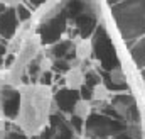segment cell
Segmentation results:
<instances>
[{
  "label": "cell",
  "mask_w": 145,
  "mask_h": 139,
  "mask_svg": "<svg viewBox=\"0 0 145 139\" xmlns=\"http://www.w3.org/2000/svg\"><path fill=\"white\" fill-rule=\"evenodd\" d=\"M20 112L15 119L17 126L29 136L39 134L51 120V115L56 109L54 93L51 87L40 83H27L20 85Z\"/></svg>",
  "instance_id": "obj_1"
},
{
  "label": "cell",
  "mask_w": 145,
  "mask_h": 139,
  "mask_svg": "<svg viewBox=\"0 0 145 139\" xmlns=\"http://www.w3.org/2000/svg\"><path fill=\"white\" fill-rule=\"evenodd\" d=\"M111 17L128 48L145 36V0H121L111 5Z\"/></svg>",
  "instance_id": "obj_2"
},
{
  "label": "cell",
  "mask_w": 145,
  "mask_h": 139,
  "mask_svg": "<svg viewBox=\"0 0 145 139\" xmlns=\"http://www.w3.org/2000/svg\"><path fill=\"white\" fill-rule=\"evenodd\" d=\"M40 46H42V42H40V37H39L37 32H32V34L25 39V42L22 44V48L19 49V53L15 56L14 66L5 71V76H7L8 85L17 87V88L22 85L24 78L27 76L29 65L34 61V58L40 53Z\"/></svg>",
  "instance_id": "obj_3"
},
{
  "label": "cell",
  "mask_w": 145,
  "mask_h": 139,
  "mask_svg": "<svg viewBox=\"0 0 145 139\" xmlns=\"http://www.w3.org/2000/svg\"><path fill=\"white\" fill-rule=\"evenodd\" d=\"M127 124L118 119L108 115L105 112H93L84 124V132L83 139H110L123 131H127Z\"/></svg>",
  "instance_id": "obj_4"
},
{
  "label": "cell",
  "mask_w": 145,
  "mask_h": 139,
  "mask_svg": "<svg viewBox=\"0 0 145 139\" xmlns=\"http://www.w3.org/2000/svg\"><path fill=\"white\" fill-rule=\"evenodd\" d=\"M91 39H93V56H95V61L100 65V68L105 71L120 68V60H118L115 44L110 37L105 24H100L96 27Z\"/></svg>",
  "instance_id": "obj_5"
},
{
  "label": "cell",
  "mask_w": 145,
  "mask_h": 139,
  "mask_svg": "<svg viewBox=\"0 0 145 139\" xmlns=\"http://www.w3.org/2000/svg\"><path fill=\"white\" fill-rule=\"evenodd\" d=\"M68 26H69V19L68 15L64 14L63 10V5L59 9V12L42 22H39L36 32L40 37V42L42 46H52L56 44L57 41H61V36L68 31Z\"/></svg>",
  "instance_id": "obj_6"
},
{
  "label": "cell",
  "mask_w": 145,
  "mask_h": 139,
  "mask_svg": "<svg viewBox=\"0 0 145 139\" xmlns=\"http://www.w3.org/2000/svg\"><path fill=\"white\" fill-rule=\"evenodd\" d=\"M110 105L116 112V115L127 124V126H140L142 115L137 107V100L130 92H120L111 97Z\"/></svg>",
  "instance_id": "obj_7"
},
{
  "label": "cell",
  "mask_w": 145,
  "mask_h": 139,
  "mask_svg": "<svg viewBox=\"0 0 145 139\" xmlns=\"http://www.w3.org/2000/svg\"><path fill=\"white\" fill-rule=\"evenodd\" d=\"M79 90H72V88H68L66 85L63 88H59L56 93H54V104H56V109L66 115H71L74 112V107L79 100Z\"/></svg>",
  "instance_id": "obj_8"
},
{
  "label": "cell",
  "mask_w": 145,
  "mask_h": 139,
  "mask_svg": "<svg viewBox=\"0 0 145 139\" xmlns=\"http://www.w3.org/2000/svg\"><path fill=\"white\" fill-rule=\"evenodd\" d=\"M20 27V21L17 17L15 9H7L5 12L0 14V37L5 39L7 42L12 41L17 31Z\"/></svg>",
  "instance_id": "obj_9"
},
{
  "label": "cell",
  "mask_w": 145,
  "mask_h": 139,
  "mask_svg": "<svg viewBox=\"0 0 145 139\" xmlns=\"http://www.w3.org/2000/svg\"><path fill=\"white\" fill-rule=\"evenodd\" d=\"M49 122L54 126V136H52V139H74V136H78L74 132V129H72L71 122H69V117H66V114H63L59 110L52 112Z\"/></svg>",
  "instance_id": "obj_10"
},
{
  "label": "cell",
  "mask_w": 145,
  "mask_h": 139,
  "mask_svg": "<svg viewBox=\"0 0 145 139\" xmlns=\"http://www.w3.org/2000/svg\"><path fill=\"white\" fill-rule=\"evenodd\" d=\"M100 75H101L103 83L108 87L110 90H115L116 93L128 92V83H127L125 73H123L121 68H115V70H111V71H105V70L100 68Z\"/></svg>",
  "instance_id": "obj_11"
},
{
  "label": "cell",
  "mask_w": 145,
  "mask_h": 139,
  "mask_svg": "<svg viewBox=\"0 0 145 139\" xmlns=\"http://www.w3.org/2000/svg\"><path fill=\"white\" fill-rule=\"evenodd\" d=\"M74 48H76V42L68 37V39H61V41H57L56 44L49 46V51H47L46 54L51 56L52 60H63V58H66L68 54H71L72 51H74Z\"/></svg>",
  "instance_id": "obj_12"
},
{
  "label": "cell",
  "mask_w": 145,
  "mask_h": 139,
  "mask_svg": "<svg viewBox=\"0 0 145 139\" xmlns=\"http://www.w3.org/2000/svg\"><path fill=\"white\" fill-rule=\"evenodd\" d=\"M86 83V75L81 66H74L64 73V85L72 90H79Z\"/></svg>",
  "instance_id": "obj_13"
},
{
  "label": "cell",
  "mask_w": 145,
  "mask_h": 139,
  "mask_svg": "<svg viewBox=\"0 0 145 139\" xmlns=\"http://www.w3.org/2000/svg\"><path fill=\"white\" fill-rule=\"evenodd\" d=\"M130 56H132V61L135 63V66L138 70L145 68V36L140 37L137 42H133L130 48Z\"/></svg>",
  "instance_id": "obj_14"
},
{
  "label": "cell",
  "mask_w": 145,
  "mask_h": 139,
  "mask_svg": "<svg viewBox=\"0 0 145 139\" xmlns=\"http://www.w3.org/2000/svg\"><path fill=\"white\" fill-rule=\"evenodd\" d=\"M74 51H76V56L81 61L91 60V56H93V39L91 37L89 39H78Z\"/></svg>",
  "instance_id": "obj_15"
},
{
  "label": "cell",
  "mask_w": 145,
  "mask_h": 139,
  "mask_svg": "<svg viewBox=\"0 0 145 139\" xmlns=\"http://www.w3.org/2000/svg\"><path fill=\"white\" fill-rule=\"evenodd\" d=\"M72 114L86 120V119L93 114V104H91L89 100L79 99V100H78V104H76V107H74V112H72Z\"/></svg>",
  "instance_id": "obj_16"
},
{
  "label": "cell",
  "mask_w": 145,
  "mask_h": 139,
  "mask_svg": "<svg viewBox=\"0 0 145 139\" xmlns=\"http://www.w3.org/2000/svg\"><path fill=\"white\" fill-rule=\"evenodd\" d=\"M110 90L108 87L101 81V83H98L96 87H93V100L91 102H98V104H103L105 100H108L110 99Z\"/></svg>",
  "instance_id": "obj_17"
},
{
  "label": "cell",
  "mask_w": 145,
  "mask_h": 139,
  "mask_svg": "<svg viewBox=\"0 0 145 139\" xmlns=\"http://www.w3.org/2000/svg\"><path fill=\"white\" fill-rule=\"evenodd\" d=\"M15 12H17V17H19V21H20V24L31 22V21H32V17H34V9H32V7H29L25 2H24V3H20V5L15 9Z\"/></svg>",
  "instance_id": "obj_18"
},
{
  "label": "cell",
  "mask_w": 145,
  "mask_h": 139,
  "mask_svg": "<svg viewBox=\"0 0 145 139\" xmlns=\"http://www.w3.org/2000/svg\"><path fill=\"white\" fill-rule=\"evenodd\" d=\"M69 122H71L72 129H74V132H76L78 136H81V134L84 132V124H86L84 119H81V117H78V115L71 114V115H69Z\"/></svg>",
  "instance_id": "obj_19"
},
{
  "label": "cell",
  "mask_w": 145,
  "mask_h": 139,
  "mask_svg": "<svg viewBox=\"0 0 145 139\" xmlns=\"http://www.w3.org/2000/svg\"><path fill=\"white\" fill-rule=\"evenodd\" d=\"M54 78H56V75H54V71H52V70H44V71L40 73V76H39L37 83L46 85V87H51V85L54 83Z\"/></svg>",
  "instance_id": "obj_20"
},
{
  "label": "cell",
  "mask_w": 145,
  "mask_h": 139,
  "mask_svg": "<svg viewBox=\"0 0 145 139\" xmlns=\"http://www.w3.org/2000/svg\"><path fill=\"white\" fill-rule=\"evenodd\" d=\"M5 139H31V136L25 134L20 127H14V129H8V131H7Z\"/></svg>",
  "instance_id": "obj_21"
},
{
  "label": "cell",
  "mask_w": 145,
  "mask_h": 139,
  "mask_svg": "<svg viewBox=\"0 0 145 139\" xmlns=\"http://www.w3.org/2000/svg\"><path fill=\"white\" fill-rule=\"evenodd\" d=\"M79 97L91 102V100H93V87H89L88 83H84V85L79 88Z\"/></svg>",
  "instance_id": "obj_22"
},
{
  "label": "cell",
  "mask_w": 145,
  "mask_h": 139,
  "mask_svg": "<svg viewBox=\"0 0 145 139\" xmlns=\"http://www.w3.org/2000/svg\"><path fill=\"white\" fill-rule=\"evenodd\" d=\"M8 53V42L0 37V70H3V60Z\"/></svg>",
  "instance_id": "obj_23"
},
{
  "label": "cell",
  "mask_w": 145,
  "mask_h": 139,
  "mask_svg": "<svg viewBox=\"0 0 145 139\" xmlns=\"http://www.w3.org/2000/svg\"><path fill=\"white\" fill-rule=\"evenodd\" d=\"M25 0H0V3H3L5 7H8V9H17L20 3H24Z\"/></svg>",
  "instance_id": "obj_24"
},
{
  "label": "cell",
  "mask_w": 145,
  "mask_h": 139,
  "mask_svg": "<svg viewBox=\"0 0 145 139\" xmlns=\"http://www.w3.org/2000/svg\"><path fill=\"white\" fill-rule=\"evenodd\" d=\"M47 2H49V0H25V3H27L29 7H32L34 10L39 9V7H42V5H44V3H47Z\"/></svg>",
  "instance_id": "obj_25"
},
{
  "label": "cell",
  "mask_w": 145,
  "mask_h": 139,
  "mask_svg": "<svg viewBox=\"0 0 145 139\" xmlns=\"http://www.w3.org/2000/svg\"><path fill=\"white\" fill-rule=\"evenodd\" d=\"M110 139H133L127 131H123V132H120V134H116V136H113V138H110Z\"/></svg>",
  "instance_id": "obj_26"
},
{
  "label": "cell",
  "mask_w": 145,
  "mask_h": 139,
  "mask_svg": "<svg viewBox=\"0 0 145 139\" xmlns=\"http://www.w3.org/2000/svg\"><path fill=\"white\" fill-rule=\"evenodd\" d=\"M118 2H121V0H106V3H108L110 7H111V5H115V3H118Z\"/></svg>",
  "instance_id": "obj_27"
},
{
  "label": "cell",
  "mask_w": 145,
  "mask_h": 139,
  "mask_svg": "<svg viewBox=\"0 0 145 139\" xmlns=\"http://www.w3.org/2000/svg\"><path fill=\"white\" fill-rule=\"evenodd\" d=\"M140 73H142V78H144V81H145V68L142 70V71H140Z\"/></svg>",
  "instance_id": "obj_28"
},
{
  "label": "cell",
  "mask_w": 145,
  "mask_h": 139,
  "mask_svg": "<svg viewBox=\"0 0 145 139\" xmlns=\"http://www.w3.org/2000/svg\"><path fill=\"white\" fill-rule=\"evenodd\" d=\"M74 139H81V138H79V136H74Z\"/></svg>",
  "instance_id": "obj_29"
}]
</instances>
